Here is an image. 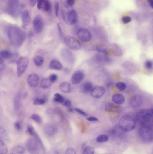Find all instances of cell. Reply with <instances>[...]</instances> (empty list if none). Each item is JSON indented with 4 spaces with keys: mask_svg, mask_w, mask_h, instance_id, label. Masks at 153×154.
<instances>
[{
    "mask_svg": "<svg viewBox=\"0 0 153 154\" xmlns=\"http://www.w3.org/2000/svg\"><path fill=\"white\" fill-rule=\"evenodd\" d=\"M6 32L8 39L14 46L19 47L25 41V33L16 26L13 25L8 26Z\"/></svg>",
    "mask_w": 153,
    "mask_h": 154,
    "instance_id": "6da1fadb",
    "label": "cell"
},
{
    "mask_svg": "<svg viewBox=\"0 0 153 154\" xmlns=\"http://www.w3.org/2000/svg\"><path fill=\"white\" fill-rule=\"evenodd\" d=\"M153 114L152 109L143 110L137 113L136 120L141 127L152 128Z\"/></svg>",
    "mask_w": 153,
    "mask_h": 154,
    "instance_id": "7a4b0ae2",
    "label": "cell"
},
{
    "mask_svg": "<svg viewBox=\"0 0 153 154\" xmlns=\"http://www.w3.org/2000/svg\"><path fill=\"white\" fill-rule=\"evenodd\" d=\"M63 19L69 25L75 24L77 21V14L76 11L71 8V6H66L62 11Z\"/></svg>",
    "mask_w": 153,
    "mask_h": 154,
    "instance_id": "3957f363",
    "label": "cell"
},
{
    "mask_svg": "<svg viewBox=\"0 0 153 154\" xmlns=\"http://www.w3.org/2000/svg\"><path fill=\"white\" fill-rule=\"evenodd\" d=\"M119 127L123 131L129 132L132 131L136 127V121L130 115H124L119 121Z\"/></svg>",
    "mask_w": 153,
    "mask_h": 154,
    "instance_id": "277c9868",
    "label": "cell"
},
{
    "mask_svg": "<svg viewBox=\"0 0 153 154\" xmlns=\"http://www.w3.org/2000/svg\"><path fill=\"white\" fill-rule=\"evenodd\" d=\"M105 110L110 114V119L112 123L116 122L119 117V107L112 103H108L105 107Z\"/></svg>",
    "mask_w": 153,
    "mask_h": 154,
    "instance_id": "5b68a950",
    "label": "cell"
},
{
    "mask_svg": "<svg viewBox=\"0 0 153 154\" xmlns=\"http://www.w3.org/2000/svg\"><path fill=\"white\" fill-rule=\"evenodd\" d=\"M29 62V59L27 57H21L19 59L17 62V74L18 77L20 78L24 74L27 69Z\"/></svg>",
    "mask_w": 153,
    "mask_h": 154,
    "instance_id": "8992f818",
    "label": "cell"
},
{
    "mask_svg": "<svg viewBox=\"0 0 153 154\" xmlns=\"http://www.w3.org/2000/svg\"><path fill=\"white\" fill-rule=\"evenodd\" d=\"M63 42L66 46L72 50L78 51L81 48V46L80 41L72 36H68L65 37Z\"/></svg>",
    "mask_w": 153,
    "mask_h": 154,
    "instance_id": "52a82bcc",
    "label": "cell"
},
{
    "mask_svg": "<svg viewBox=\"0 0 153 154\" xmlns=\"http://www.w3.org/2000/svg\"><path fill=\"white\" fill-rule=\"evenodd\" d=\"M138 133L142 139L145 141H152L153 140V130L152 128L141 127L138 131Z\"/></svg>",
    "mask_w": 153,
    "mask_h": 154,
    "instance_id": "ba28073f",
    "label": "cell"
},
{
    "mask_svg": "<svg viewBox=\"0 0 153 154\" xmlns=\"http://www.w3.org/2000/svg\"><path fill=\"white\" fill-rule=\"evenodd\" d=\"M26 146L27 150L29 153L34 154L38 151L39 143L34 138H30L27 142Z\"/></svg>",
    "mask_w": 153,
    "mask_h": 154,
    "instance_id": "9c48e42d",
    "label": "cell"
},
{
    "mask_svg": "<svg viewBox=\"0 0 153 154\" xmlns=\"http://www.w3.org/2000/svg\"><path fill=\"white\" fill-rule=\"evenodd\" d=\"M33 26L36 33L39 34L41 33L43 30V20L41 15H38L35 16L33 20Z\"/></svg>",
    "mask_w": 153,
    "mask_h": 154,
    "instance_id": "30bf717a",
    "label": "cell"
},
{
    "mask_svg": "<svg viewBox=\"0 0 153 154\" xmlns=\"http://www.w3.org/2000/svg\"><path fill=\"white\" fill-rule=\"evenodd\" d=\"M77 35L78 38L84 42H89L91 39V34L89 30L85 28L79 29L77 33Z\"/></svg>",
    "mask_w": 153,
    "mask_h": 154,
    "instance_id": "8fae6325",
    "label": "cell"
},
{
    "mask_svg": "<svg viewBox=\"0 0 153 154\" xmlns=\"http://www.w3.org/2000/svg\"><path fill=\"white\" fill-rule=\"evenodd\" d=\"M105 90L101 86H96L92 87L90 91V94L92 97L95 98H99L103 97L105 93Z\"/></svg>",
    "mask_w": 153,
    "mask_h": 154,
    "instance_id": "7c38bea8",
    "label": "cell"
},
{
    "mask_svg": "<svg viewBox=\"0 0 153 154\" xmlns=\"http://www.w3.org/2000/svg\"><path fill=\"white\" fill-rule=\"evenodd\" d=\"M61 55L65 61L70 64H73L75 62V57L71 51L68 49L64 48L61 51Z\"/></svg>",
    "mask_w": 153,
    "mask_h": 154,
    "instance_id": "4fadbf2b",
    "label": "cell"
},
{
    "mask_svg": "<svg viewBox=\"0 0 153 154\" xmlns=\"http://www.w3.org/2000/svg\"><path fill=\"white\" fill-rule=\"evenodd\" d=\"M84 77H85V74L82 71H80V70L76 71L73 74L72 76V79H71L72 83L74 84H76V85L79 84L81 83Z\"/></svg>",
    "mask_w": 153,
    "mask_h": 154,
    "instance_id": "5bb4252c",
    "label": "cell"
},
{
    "mask_svg": "<svg viewBox=\"0 0 153 154\" xmlns=\"http://www.w3.org/2000/svg\"><path fill=\"white\" fill-rule=\"evenodd\" d=\"M39 76L36 74H32L29 75L27 79L28 84L32 87H35L39 83Z\"/></svg>",
    "mask_w": 153,
    "mask_h": 154,
    "instance_id": "9a60e30c",
    "label": "cell"
},
{
    "mask_svg": "<svg viewBox=\"0 0 153 154\" xmlns=\"http://www.w3.org/2000/svg\"><path fill=\"white\" fill-rule=\"evenodd\" d=\"M142 98L139 95H135L132 96L130 100V105L133 108L140 107L142 104Z\"/></svg>",
    "mask_w": 153,
    "mask_h": 154,
    "instance_id": "2e32d148",
    "label": "cell"
},
{
    "mask_svg": "<svg viewBox=\"0 0 153 154\" xmlns=\"http://www.w3.org/2000/svg\"><path fill=\"white\" fill-rule=\"evenodd\" d=\"M37 7L39 10L42 9L45 11L50 10L51 5L49 0H37Z\"/></svg>",
    "mask_w": 153,
    "mask_h": 154,
    "instance_id": "e0dca14e",
    "label": "cell"
},
{
    "mask_svg": "<svg viewBox=\"0 0 153 154\" xmlns=\"http://www.w3.org/2000/svg\"><path fill=\"white\" fill-rule=\"evenodd\" d=\"M18 4V0H9L8 6V11L9 13L14 15H16Z\"/></svg>",
    "mask_w": 153,
    "mask_h": 154,
    "instance_id": "ac0fdd59",
    "label": "cell"
},
{
    "mask_svg": "<svg viewBox=\"0 0 153 154\" xmlns=\"http://www.w3.org/2000/svg\"><path fill=\"white\" fill-rule=\"evenodd\" d=\"M45 132L49 136H53L57 132V128L54 125L49 123L45 126Z\"/></svg>",
    "mask_w": 153,
    "mask_h": 154,
    "instance_id": "d6986e66",
    "label": "cell"
},
{
    "mask_svg": "<svg viewBox=\"0 0 153 154\" xmlns=\"http://www.w3.org/2000/svg\"><path fill=\"white\" fill-rule=\"evenodd\" d=\"M112 101L118 105H120L123 104L125 102V97L123 95L120 94H116L113 95L112 98Z\"/></svg>",
    "mask_w": 153,
    "mask_h": 154,
    "instance_id": "ffe728a7",
    "label": "cell"
},
{
    "mask_svg": "<svg viewBox=\"0 0 153 154\" xmlns=\"http://www.w3.org/2000/svg\"><path fill=\"white\" fill-rule=\"evenodd\" d=\"M92 88V84L91 82H87L83 83L80 86V90L81 92L83 93H87L91 91Z\"/></svg>",
    "mask_w": 153,
    "mask_h": 154,
    "instance_id": "44dd1931",
    "label": "cell"
},
{
    "mask_svg": "<svg viewBox=\"0 0 153 154\" xmlns=\"http://www.w3.org/2000/svg\"><path fill=\"white\" fill-rule=\"evenodd\" d=\"M22 19L23 24L24 26H28L30 24L31 22V18L29 12L28 10H25L22 13Z\"/></svg>",
    "mask_w": 153,
    "mask_h": 154,
    "instance_id": "7402d4cb",
    "label": "cell"
},
{
    "mask_svg": "<svg viewBox=\"0 0 153 154\" xmlns=\"http://www.w3.org/2000/svg\"><path fill=\"white\" fill-rule=\"evenodd\" d=\"M50 68L54 70H60L63 69V65L61 63L56 60H53L50 62Z\"/></svg>",
    "mask_w": 153,
    "mask_h": 154,
    "instance_id": "603a6c76",
    "label": "cell"
},
{
    "mask_svg": "<svg viewBox=\"0 0 153 154\" xmlns=\"http://www.w3.org/2000/svg\"><path fill=\"white\" fill-rule=\"evenodd\" d=\"M60 89L63 93L68 94L72 91V87L71 85L67 82H63L60 84Z\"/></svg>",
    "mask_w": 153,
    "mask_h": 154,
    "instance_id": "cb8c5ba5",
    "label": "cell"
},
{
    "mask_svg": "<svg viewBox=\"0 0 153 154\" xmlns=\"http://www.w3.org/2000/svg\"><path fill=\"white\" fill-rule=\"evenodd\" d=\"M21 95L18 93L16 95L14 101V110L18 111L20 109L21 106Z\"/></svg>",
    "mask_w": 153,
    "mask_h": 154,
    "instance_id": "d4e9b609",
    "label": "cell"
},
{
    "mask_svg": "<svg viewBox=\"0 0 153 154\" xmlns=\"http://www.w3.org/2000/svg\"><path fill=\"white\" fill-rule=\"evenodd\" d=\"M25 149L23 146H17L12 149L10 154H24Z\"/></svg>",
    "mask_w": 153,
    "mask_h": 154,
    "instance_id": "484cf974",
    "label": "cell"
},
{
    "mask_svg": "<svg viewBox=\"0 0 153 154\" xmlns=\"http://www.w3.org/2000/svg\"><path fill=\"white\" fill-rule=\"evenodd\" d=\"M52 83L49 78H45L41 81L40 84L42 88L45 89L50 88L52 85Z\"/></svg>",
    "mask_w": 153,
    "mask_h": 154,
    "instance_id": "4316f807",
    "label": "cell"
},
{
    "mask_svg": "<svg viewBox=\"0 0 153 154\" xmlns=\"http://www.w3.org/2000/svg\"><path fill=\"white\" fill-rule=\"evenodd\" d=\"M33 62L36 66L40 67L42 66L44 62V59L41 56H36L33 59Z\"/></svg>",
    "mask_w": 153,
    "mask_h": 154,
    "instance_id": "83f0119b",
    "label": "cell"
},
{
    "mask_svg": "<svg viewBox=\"0 0 153 154\" xmlns=\"http://www.w3.org/2000/svg\"><path fill=\"white\" fill-rule=\"evenodd\" d=\"M12 53L7 50H3L0 51V58L1 59L8 60L10 58Z\"/></svg>",
    "mask_w": 153,
    "mask_h": 154,
    "instance_id": "f1b7e54d",
    "label": "cell"
},
{
    "mask_svg": "<svg viewBox=\"0 0 153 154\" xmlns=\"http://www.w3.org/2000/svg\"><path fill=\"white\" fill-rule=\"evenodd\" d=\"M26 132L28 135L32 137L34 136V135L37 133L34 128L31 124H28L27 126Z\"/></svg>",
    "mask_w": 153,
    "mask_h": 154,
    "instance_id": "f546056e",
    "label": "cell"
},
{
    "mask_svg": "<svg viewBox=\"0 0 153 154\" xmlns=\"http://www.w3.org/2000/svg\"><path fill=\"white\" fill-rule=\"evenodd\" d=\"M8 152L7 146L2 140H0V152L2 154H6Z\"/></svg>",
    "mask_w": 153,
    "mask_h": 154,
    "instance_id": "4dcf8cb0",
    "label": "cell"
},
{
    "mask_svg": "<svg viewBox=\"0 0 153 154\" xmlns=\"http://www.w3.org/2000/svg\"><path fill=\"white\" fill-rule=\"evenodd\" d=\"M47 101V99L45 97L37 98L34 99L33 104L34 105H42Z\"/></svg>",
    "mask_w": 153,
    "mask_h": 154,
    "instance_id": "1f68e13d",
    "label": "cell"
},
{
    "mask_svg": "<svg viewBox=\"0 0 153 154\" xmlns=\"http://www.w3.org/2000/svg\"><path fill=\"white\" fill-rule=\"evenodd\" d=\"M64 97L58 93H55L54 95V101L55 102L62 104L64 100Z\"/></svg>",
    "mask_w": 153,
    "mask_h": 154,
    "instance_id": "d6a6232c",
    "label": "cell"
},
{
    "mask_svg": "<svg viewBox=\"0 0 153 154\" xmlns=\"http://www.w3.org/2000/svg\"><path fill=\"white\" fill-rule=\"evenodd\" d=\"M109 137L108 135L105 134H101L99 135L96 138V141L98 142H104L108 141Z\"/></svg>",
    "mask_w": 153,
    "mask_h": 154,
    "instance_id": "836d02e7",
    "label": "cell"
},
{
    "mask_svg": "<svg viewBox=\"0 0 153 154\" xmlns=\"http://www.w3.org/2000/svg\"><path fill=\"white\" fill-rule=\"evenodd\" d=\"M94 148L92 146H86L83 150V154H94Z\"/></svg>",
    "mask_w": 153,
    "mask_h": 154,
    "instance_id": "e575fe53",
    "label": "cell"
},
{
    "mask_svg": "<svg viewBox=\"0 0 153 154\" xmlns=\"http://www.w3.org/2000/svg\"><path fill=\"white\" fill-rule=\"evenodd\" d=\"M30 119L32 120H34L37 123H39V124L41 123V118L40 115L37 114H32L30 117Z\"/></svg>",
    "mask_w": 153,
    "mask_h": 154,
    "instance_id": "d590c367",
    "label": "cell"
},
{
    "mask_svg": "<svg viewBox=\"0 0 153 154\" xmlns=\"http://www.w3.org/2000/svg\"><path fill=\"white\" fill-rule=\"evenodd\" d=\"M116 87L120 91H123L126 89L127 86L124 83L119 82L116 83Z\"/></svg>",
    "mask_w": 153,
    "mask_h": 154,
    "instance_id": "8d00e7d4",
    "label": "cell"
},
{
    "mask_svg": "<svg viewBox=\"0 0 153 154\" xmlns=\"http://www.w3.org/2000/svg\"><path fill=\"white\" fill-rule=\"evenodd\" d=\"M8 60H9V62L10 63L17 62L18 60H19L18 54L16 53H12L11 56Z\"/></svg>",
    "mask_w": 153,
    "mask_h": 154,
    "instance_id": "74e56055",
    "label": "cell"
},
{
    "mask_svg": "<svg viewBox=\"0 0 153 154\" xmlns=\"http://www.w3.org/2000/svg\"><path fill=\"white\" fill-rule=\"evenodd\" d=\"M62 105L65 107H70L72 105V102H71V101H70L69 99L64 98V101L62 103Z\"/></svg>",
    "mask_w": 153,
    "mask_h": 154,
    "instance_id": "f35d334b",
    "label": "cell"
},
{
    "mask_svg": "<svg viewBox=\"0 0 153 154\" xmlns=\"http://www.w3.org/2000/svg\"><path fill=\"white\" fill-rule=\"evenodd\" d=\"M132 19L130 16H124L123 17L122 19V22L124 24H127L129 22L131 21Z\"/></svg>",
    "mask_w": 153,
    "mask_h": 154,
    "instance_id": "ab89813d",
    "label": "cell"
},
{
    "mask_svg": "<svg viewBox=\"0 0 153 154\" xmlns=\"http://www.w3.org/2000/svg\"><path fill=\"white\" fill-rule=\"evenodd\" d=\"M14 128L17 131H20L22 129V124H21V122L19 121H17L15 122V123L14 124Z\"/></svg>",
    "mask_w": 153,
    "mask_h": 154,
    "instance_id": "60d3db41",
    "label": "cell"
},
{
    "mask_svg": "<svg viewBox=\"0 0 153 154\" xmlns=\"http://www.w3.org/2000/svg\"><path fill=\"white\" fill-rule=\"evenodd\" d=\"M145 66L147 69H151L152 68V66H153V64H152V61L150 60H146L145 61Z\"/></svg>",
    "mask_w": 153,
    "mask_h": 154,
    "instance_id": "b9f144b4",
    "label": "cell"
},
{
    "mask_svg": "<svg viewBox=\"0 0 153 154\" xmlns=\"http://www.w3.org/2000/svg\"><path fill=\"white\" fill-rule=\"evenodd\" d=\"M65 154H76V152L74 148L70 147L67 149Z\"/></svg>",
    "mask_w": 153,
    "mask_h": 154,
    "instance_id": "7bdbcfd3",
    "label": "cell"
},
{
    "mask_svg": "<svg viewBox=\"0 0 153 154\" xmlns=\"http://www.w3.org/2000/svg\"><path fill=\"white\" fill-rule=\"evenodd\" d=\"M57 76L55 74H52L50 75L49 79L51 81V82L53 83L57 81Z\"/></svg>",
    "mask_w": 153,
    "mask_h": 154,
    "instance_id": "ee69618b",
    "label": "cell"
},
{
    "mask_svg": "<svg viewBox=\"0 0 153 154\" xmlns=\"http://www.w3.org/2000/svg\"><path fill=\"white\" fill-rule=\"evenodd\" d=\"M75 110L76 112L78 113L79 114H80L81 115H83V116H88V114H87V113H86L85 112H84L83 110H82L80 109H79V108H75Z\"/></svg>",
    "mask_w": 153,
    "mask_h": 154,
    "instance_id": "f6af8a7d",
    "label": "cell"
},
{
    "mask_svg": "<svg viewBox=\"0 0 153 154\" xmlns=\"http://www.w3.org/2000/svg\"><path fill=\"white\" fill-rule=\"evenodd\" d=\"M95 50L97 51H99V52H101V53H103V54H107V51L105 48H103V47H100V46H99V47H96L95 48Z\"/></svg>",
    "mask_w": 153,
    "mask_h": 154,
    "instance_id": "bcb514c9",
    "label": "cell"
},
{
    "mask_svg": "<svg viewBox=\"0 0 153 154\" xmlns=\"http://www.w3.org/2000/svg\"><path fill=\"white\" fill-rule=\"evenodd\" d=\"M59 2H56L55 4V12L56 16L57 17L59 15Z\"/></svg>",
    "mask_w": 153,
    "mask_h": 154,
    "instance_id": "7dc6e473",
    "label": "cell"
},
{
    "mask_svg": "<svg viewBox=\"0 0 153 154\" xmlns=\"http://www.w3.org/2000/svg\"><path fill=\"white\" fill-rule=\"evenodd\" d=\"M58 26V31H59V34L61 38H63V33L62 31V28H61V26L59 24H57Z\"/></svg>",
    "mask_w": 153,
    "mask_h": 154,
    "instance_id": "c3c4849f",
    "label": "cell"
},
{
    "mask_svg": "<svg viewBox=\"0 0 153 154\" xmlns=\"http://www.w3.org/2000/svg\"><path fill=\"white\" fill-rule=\"evenodd\" d=\"M87 120L88 121H90V122H96V121H98V120H99L96 118L92 117V116L87 118Z\"/></svg>",
    "mask_w": 153,
    "mask_h": 154,
    "instance_id": "681fc988",
    "label": "cell"
},
{
    "mask_svg": "<svg viewBox=\"0 0 153 154\" xmlns=\"http://www.w3.org/2000/svg\"><path fill=\"white\" fill-rule=\"evenodd\" d=\"M5 67V64H4V61L1 58H0V71H2Z\"/></svg>",
    "mask_w": 153,
    "mask_h": 154,
    "instance_id": "f907efd6",
    "label": "cell"
},
{
    "mask_svg": "<svg viewBox=\"0 0 153 154\" xmlns=\"http://www.w3.org/2000/svg\"><path fill=\"white\" fill-rule=\"evenodd\" d=\"M6 132L5 128L2 127V126H0V135H4Z\"/></svg>",
    "mask_w": 153,
    "mask_h": 154,
    "instance_id": "816d5d0a",
    "label": "cell"
},
{
    "mask_svg": "<svg viewBox=\"0 0 153 154\" xmlns=\"http://www.w3.org/2000/svg\"><path fill=\"white\" fill-rule=\"evenodd\" d=\"M29 1H30V4L32 7H34L37 2V0H29Z\"/></svg>",
    "mask_w": 153,
    "mask_h": 154,
    "instance_id": "f5cc1de1",
    "label": "cell"
},
{
    "mask_svg": "<svg viewBox=\"0 0 153 154\" xmlns=\"http://www.w3.org/2000/svg\"><path fill=\"white\" fill-rule=\"evenodd\" d=\"M75 0H67L68 5L70 6L73 5L74 3H75Z\"/></svg>",
    "mask_w": 153,
    "mask_h": 154,
    "instance_id": "db71d44e",
    "label": "cell"
},
{
    "mask_svg": "<svg viewBox=\"0 0 153 154\" xmlns=\"http://www.w3.org/2000/svg\"><path fill=\"white\" fill-rule=\"evenodd\" d=\"M148 3L149 4L151 8H153V0H147Z\"/></svg>",
    "mask_w": 153,
    "mask_h": 154,
    "instance_id": "11a10c76",
    "label": "cell"
},
{
    "mask_svg": "<svg viewBox=\"0 0 153 154\" xmlns=\"http://www.w3.org/2000/svg\"><path fill=\"white\" fill-rule=\"evenodd\" d=\"M2 75L1 74V71H0V80H1V78H2Z\"/></svg>",
    "mask_w": 153,
    "mask_h": 154,
    "instance_id": "9f6ffc18",
    "label": "cell"
},
{
    "mask_svg": "<svg viewBox=\"0 0 153 154\" xmlns=\"http://www.w3.org/2000/svg\"><path fill=\"white\" fill-rule=\"evenodd\" d=\"M0 154H1V153H0Z\"/></svg>",
    "mask_w": 153,
    "mask_h": 154,
    "instance_id": "6f0895ef",
    "label": "cell"
}]
</instances>
